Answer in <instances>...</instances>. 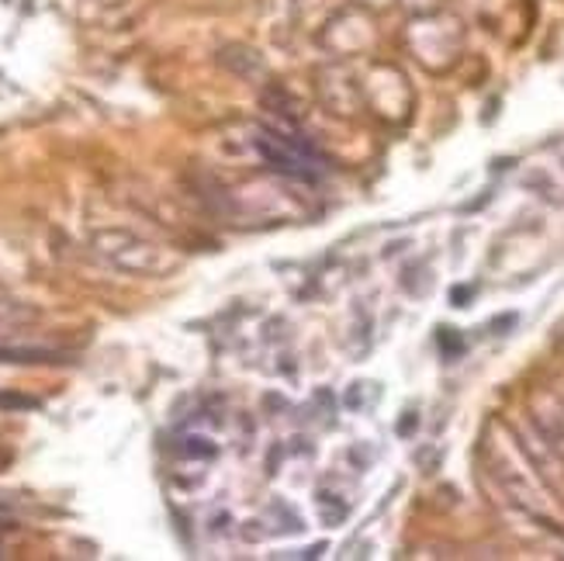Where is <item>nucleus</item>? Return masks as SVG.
Wrapping results in <instances>:
<instances>
[{"label": "nucleus", "instance_id": "1", "mask_svg": "<svg viewBox=\"0 0 564 561\" xmlns=\"http://www.w3.org/2000/svg\"><path fill=\"white\" fill-rule=\"evenodd\" d=\"M460 42H464V32L451 14H430L412 24V48L430 69L454 66Z\"/></svg>", "mask_w": 564, "mask_h": 561}, {"label": "nucleus", "instance_id": "2", "mask_svg": "<svg viewBox=\"0 0 564 561\" xmlns=\"http://www.w3.org/2000/svg\"><path fill=\"white\" fill-rule=\"evenodd\" d=\"M530 409H533L536 430L544 433V441L564 457V402L551 392H536L530 399Z\"/></svg>", "mask_w": 564, "mask_h": 561}]
</instances>
